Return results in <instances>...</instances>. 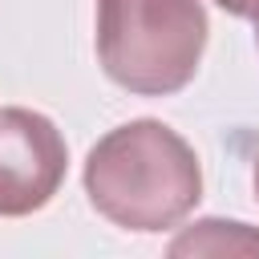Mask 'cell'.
<instances>
[{
  "instance_id": "6da1fadb",
  "label": "cell",
  "mask_w": 259,
  "mask_h": 259,
  "mask_svg": "<svg viewBox=\"0 0 259 259\" xmlns=\"http://www.w3.org/2000/svg\"><path fill=\"white\" fill-rule=\"evenodd\" d=\"M85 194L125 231L178 227L202 198V166L186 138L142 117L109 130L85 158Z\"/></svg>"
},
{
  "instance_id": "7a4b0ae2",
  "label": "cell",
  "mask_w": 259,
  "mask_h": 259,
  "mask_svg": "<svg viewBox=\"0 0 259 259\" xmlns=\"http://www.w3.org/2000/svg\"><path fill=\"white\" fill-rule=\"evenodd\" d=\"M202 0H97V57L130 93H178L202 61Z\"/></svg>"
},
{
  "instance_id": "3957f363",
  "label": "cell",
  "mask_w": 259,
  "mask_h": 259,
  "mask_svg": "<svg viewBox=\"0 0 259 259\" xmlns=\"http://www.w3.org/2000/svg\"><path fill=\"white\" fill-rule=\"evenodd\" d=\"M65 138L32 109H0V214L20 219L40 210L65 178Z\"/></svg>"
},
{
  "instance_id": "277c9868",
  "label": "cell",
  "mask_w": 259,
  "mask_h": 259,
  "mask_svg": "<svg viewBox=\"0 0 259 259\" xmlns=\"http://www.w3.org/2000/svg\"><path fill=\"white\" fill-rule=\"evenodd\" d=\"M223 251H251V255H259V231H251L243 223L206 219V223H194L186 235H178L170 243V255H223Z\"/></svg>"
},
{
  "instance_id": "5b68a950",
  "label": "cell",
  "mask_w": 259,
  "mask_h": 259,
  "mask_svg": "<svg viewBox=\"0 0 259 259\" xmlns=\"http://www.w3.org/2000/svg\"><path fill=\"white\" fill-rule=\"evenodd\" d=\"M223 12L231 16H243V20H259V0H214Z\"/></svg>"
},
{
  "instance_id": "8992f818",
  "label": "cell",
  "mask_w": 259,
  "mask_h": 259,
  "mask_svg": "<svg viewBox=\"0 0 259 259\" xmlns=\"http://www.w3.org/2000/svg\"><path fill=\"white\" fill-rule=\"evenodd\" d=\"M255 198H259V158H255Z\"/></svg>"
},
{
  "instance_id": "52a82bcc",
  "label": "cell",
  "mask_w": 259,
  "mask_h": 259,
  "mask_svg": "<svg viewBox=\"0 0 259 259\" xmlns=\"http://www.w3.org/2000/svg\"><path fill=\"white\" fill-rule=\"evenodd\" d=\"M255 45H259V20H255Z\"/></svg>"
}]
</instances>
